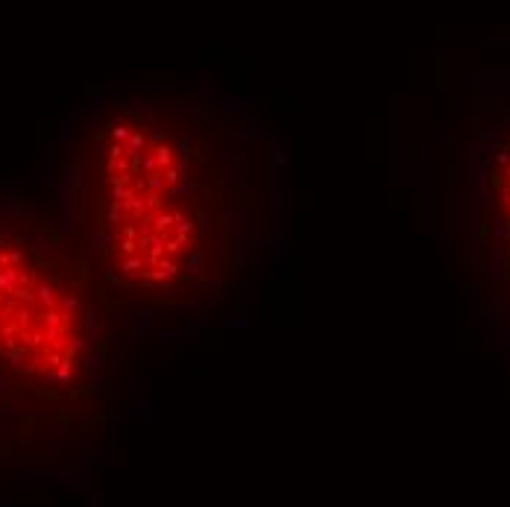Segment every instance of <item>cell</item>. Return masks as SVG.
<instances>
[{"label": "cell", "mask_w": 510, "mask_h": 507, "mask_svg": "<svg viewBox=\"0 0 510 507\" xmlns=\"http://www.w3.org/2000/svg\"><path fill=\"white\" fill-rule=\"evenodd\" d=\"M35 194L117 326L229 311L279 226L270 135L226 97L185 85L82 94Z\"/></svg>", "instance_id": "1"}, {"label": "cell", "mask_w": 510, "mask_h": 507, "mask_svg": "<svg viewBox=\"0 0 510 507\" xmlns=\"http://www.w3.org/2000/svg\"><path fill=\"white\" fill-rule=\"evenodd\" d=\"M117 332L35 188L0 185V454L85 446L112 413Z\"/></svg>", "instance_id": "2"}]
</instances>
